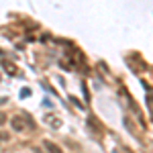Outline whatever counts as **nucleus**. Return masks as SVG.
Here are the masks:
<instances>
[{
	"label": "nucleus",
	"mask_w": 153,
	"mask_h": 153,
	"mask_svg": "<svg viewBox=\"0 0 153 153\" xmlns=\"http://www.w3.org/2000/svg\"><path fill=\"white\" fill-rule=\"evenodd\" d=\"M70 100H71V102H74L76 106H80V108H82V102H80V100H78L76 96H70Z\"/></svg>",
	"instance_id": "39448f33"
},
{
	"label": "nucleus",
	"mask_w": 153,
	"mask_h": 153,
	"mask_svg": "<svg viewBox=\"0 0 153 153\" xmlns=\"http://www.w3.org/2000/svg\"><path fill=\"white\" fill-rule=\"evenodd\" d=\"M47 123L51 125V127H53V129H59V127H61V123H59V118H57V117H49V118H47Z\"/></svg>",
	"instance_id": "20e7f679"
},
{
	"label": "nucleus",
	"mask_w": 153,
	"mask_h": 153,
	"mask_svg": "<svg viewBox=\"0 0 153 153\" xmlns=\"http://www.w3.org/2000/svg\"><path fill=\"white\" fill-rule=\"evenodd\" d=\"M4 123H6V114H4V112H0V125H4Z\"/></svg>",
	"instance_id": "423d86ee"
},
{
	"label": "nucleus",
	"mask_w": 153,
	"mask_h": 153,
	"mask_svg": "<svg viewBox=\"0 0 153 153\" xmlns=\"http://www.w3.org/2000/svg\"><path fill=\"white\" fill-rule=\"evenodd\" d=\"M43 147H45V149H47L49 153H63V151H61V147H59V145H55L53 141H47V139L43 141Z\"/></svg>",
	"instance_id": "f03ea898"
},
{
	"label": "nucleus",
	"mask_w": 153,
	"mask_h": 153,
	"mask_svg": "<svg viewBox=\"0 0 153 153\" xmlns=\"http://www.w3.org/2000/svg\"><path fill=\"white\" fill-rule=\"evenodd\" d=\"M2 68H4V70L8 71L10 76H14V74H16V65H12L10 61H2Z\"/></svg>",
	"instance_id": "7ed1b4c3"
},
{
	"label": "nucleus",
	"mask_w": 153,
	"mask_h": 153,
	"mask_svg": "<svg viewBox=\"0 0 153 153\" xmlns=\"http://www.w3.org/2000/svg\"><path fill=\"white\" fill-rule=\"evenodd\" d=\"M10 125H12V131H19V133H21V131H25L27 127H29V123H25V118H23V117H14V118L10 120Z\"/></svg>",
	"instance_id": "f257e3e1"
}]
</instances>
